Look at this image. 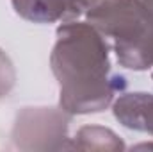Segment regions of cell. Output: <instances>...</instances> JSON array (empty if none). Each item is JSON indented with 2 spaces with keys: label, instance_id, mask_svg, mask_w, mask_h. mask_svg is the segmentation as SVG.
<instances>
[{
  "label": "cell",
  "instance_id": "obj_2",
  "mask_svg": "<svg viewBox=\"0 0 153 152\" xmlns=\"http://www.w3.org/2000/svg\"><path fill=\"white\" fill-rule=\"evenodd\" d=\"M80 9L94 29L114 38L123 66L153 68V13L141 0H80Z\"/></svg>",
  "mask_w": 153,
  "mask_h": 152
},
{
  "label": "cell",
  "instance_id": "obj_3",
  "mask_svg": "<svg viewBox=\"0 0 153 152\" xmlns=\"http://www.w3.org/2000/svg\"><path fill=\"white\" fill-rule=\"evenodd\" d=\"M13 5L18 14L39 23L75 18L82 13L80 0H13Z\"/></svg>",
  "mask_w": 153,
  "mask_h": 152
},
{
  "label": "cell",
  "instance_id": "obj_1",
  "mask_svg": "<svg viewBox=\"0 0 153 152\" xmlns=\"http://www.w3.org/2000/svg\"><path fill=\"white\" fill-rule=\"evenodd\" d=\"M107 52L102 32L93 25L73 22L59 27L52 70L59 79L61 106L66 111H100L125 88V79L111 72Z\"/></svg>",
  "mask_w": 153,
  "mask_h": 152
},
{
  "label": "cell",
  "instance_id": "obj_5",
  "mask_svg": "<svg viewBox=\"0 0 153 152\" xmlns=\"http://www.w3.org/2000/svg\"><path fill=\"white\" fill-rule=\"evenodd\" d=\"M141 2H143V4H144V5H146V7L153 13V0H141Z\"/></svg>",
  "mask_w": 153,
  "mask_h": 152
},
{
  "label": "cell",
  "instance_id": "obj_4",
  "mask_svg": "<svg viewBox=\"0 0 153 152\" xmlns=\"http://www.w3.org/2000/svg\"><path fill=\"white\" fill-rule=\"evenodd\" d=\"M116 118L130 129L153 134V95L128 93L114 104Z\"/></svg>",
  "mask_w": 153,
  "mask_h": 152
}]
</instances>
